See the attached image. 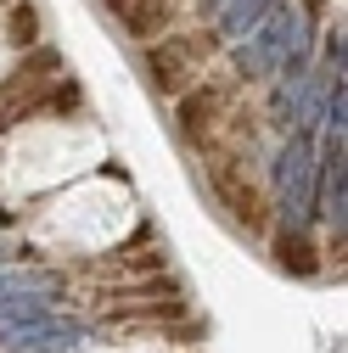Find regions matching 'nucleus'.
<instances>
[{
    "instance_id": "2",
    "label": "nucleus",
    "mask_w": 348,
    "mask_h": 353,
    "mask_svg": "<svg viewBox=\"0 0 348 353\" xmlns=\"http://www.w3.org/2000/svg\"><path fill=\"white\" fill-rule=\"evenodd\" d=\"M34 23H39V17H34V6H17V12H12V39H17V46H28V39L39 34Z\"/></svg>"
},
{
    "instance_id": "1",
    "label": "nucleus",
    "mask_w": 348,
    "mask_h": 353,
    "mask_svg": "<svg viewBox=\"0 0 348 353\" xmlns=\"http://www.w3.org/2000/svg\"><path fill=\"white\" fill-rule=\"evenodd\" d=\"M107 6L124 17V28H129V34H141V39H146V34H157V28H163L168 0H107Z\"/></svg>"
}]
</instances>
